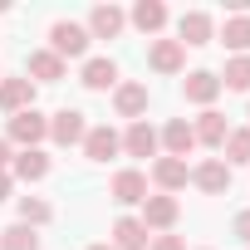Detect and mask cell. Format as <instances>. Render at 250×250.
<instances>
[{
    "label": "cell",
    "instance_id": "30",
    "mask_svg": "<svg viewBox=\"0 0 250 250\" xmlns=\"http://www.w3.org/2000/svg\"><path fill=\"white\" fill-rule=\"evenodd\" d=\"M5 162H10V143L0 138V172H5Z\"/></svg>",
    "mask_w": 250,
    "mask_h": 250
},
{
    "label": "cell",
    "instance_id": "32",
    "mask_svg": "<svg viewBox=\"0 0 250 250\" xmlns=\"http://www.w3.org/2000/svg\"><path fill=\"white\" fill-rule=\"evenodd\" d=\"M88 250H113V245H88Z\"/></svg>",
    "mask_w": 250,
    "mask_h": 250
},
{
    "label": "cell",
    "instance_id": "2",
    "mask_svg": "<svg viewBox=\"0 0 250 250\" xmlns=\"http://www.w3.org/2000/svg\"><path fill=\"white\" fill-rule=\"evenodd\" d=\"M10 138H15V143H25V147L44 143V138H49V118H44V113H35V108L15 113V118H10Z\"/></svg>",
    "mask_w": 250,
    "mask_h": 250
},
{
    "label": "cell",
    "instance_id": "6",
    "mask_svg": "<svg viewBox=\"0 0 250 250\" xmlns=\"http://www.w3.org/2000/svg\"><path fill=\"white\" fill-rule=\"evenodd\" d=\"M123 25H128V15H123L118 5H98V10L88 15V35H93V40H118Z\"/></svg>",
    "mask_w": 250,
    "mask_h": 250
},
{
    "label": "cell",
    "instance_id": "27",
    "mask_svg": "<svg viewBox=\"0 0 250 250\" xmlns=\"http://www.w3.org/2000/svg\"><path fill=\"white\" fill-rule=\"evenodd\" d=\"M226 157L230 162H250V128H240V133L226 138Z\"/></svg>",
    "mask_w": 250,
    "mask_h": 250
},
{
    "label": "cell",
    "instance_id": "21",
    "mask_svg": "<svg viewBox=\"0 0 250 250\" xmlns=\"http://www.w3.org/2000/svg\"><path fill=\"white\" fill-rule=\"evenodd\" d=\"M15 177H25V182H40V177H49V157H44L40 147H25V152L15 157Z\"/></svg>",
    "mask_w": 250,
    "mask_h": 250
},
{
    "label": "cell",
    "instance_id": "23",
    "mask_svg": "<svg viewBox=\"0 0 250 250\" xmlns=\"http://www.w3.org/2000/svg\"><path fill=\"white\" fill-rule=\"evenodd\" d=\"M221 44H226V49H235V54H240V49H250V15H230V20H226V30H221Z\"/></svg>",
    "mask_w": 250,
    "mask_h": 250
},
{
    "label": "cell",
    "instance_id": "7",
    "mask_svg": "<svg viewBox=\"0 0 250 250\" xmlns=\"http://www.w3.org/2000/svg\"><path fill=\"white\" fill-rule=\"evenodd\" d=\"M118 147H123V138L108 128H88V138H83V152H88V162H108V157H118Z\"/></svg>",
    "mask_w": 250,
    "mask_h": 250
},
{
    "label": "cell",
    "instance_id": "15",
    "mask_svg": "<svg viewBox=\"0 0 250 250\" xmlns=\"http://www.w3.org/2000/svg\"><path fill=\"white\" fill-rule=\"evenodd\" d=\"M182 93H187L191 103H211V98L221 93V79H216L211 69H196V74H187V83H182Z\"/></svg>",
    "mask_w": 250,
    "mask_h": 250
},
{
    "label": "cell",
    "instance_id": "17",
    "mask_svg": "<svg viewBox=\"0 0 250 250\" xmlns=\"http://www.w3.org/2000/svg\"><path fill=\"white\" fill-rule=\"evenodd\" d=\"M191 133H196V143H206V147H226V138H230V133H226V118L211 113V108L196 118V128H191Z\"/></svg>",
    "mask_w": 250,
    "mask_h": 250
},
{
    "label": "cell",
    "instance_id": "10",
    "mask_svg": "<svg viewBox=\"0 0 250 250\" xmlns=\"http://www.w3.org/2000/svg\"><path fill=\"white\" fill-rule=\"evenodd\" d=\"M177 44L187 49V44H211V15H201V10H187L182 20H177Z\"/></svg>",
    "mask_w": 250,
    "mask_h": 250
},
{
    "label": "cell",
    "instance_id": "14",
    "mask_svg": "<svg viewBox=\"0 0 250 250\" xmlns=\"http://www.w3.org/2000/svg\"><path fill=\"white\" fill-rule=\"evenodd\" d=\"M113 250H147V226L133 221V216H123L113 226Z\"/></svg>",
    "mask_w": 250,
    "mask_h": 250
},
{
    "label": "cell",
    "instance_id": "3",
    "mask_svg": "<svg viewBox=\"0 0 250 250\" xmlns=\"http://www.w3.org/2000/svg\"><path fill=\"white\" fill-rule=\"evenodd\" d=\"M49 138H54L59 147H69V143H83V138H88V123H83V113H79V108H59V113H54V123H49Z\"/></svg>",
    "mask_w": 250,
    "mask_h": 250
},
{
    "label": "cell",
    "instance_id": "31",
    "mask_svg": "<svg viewBox=\"0 0 250 250\" xmlns=\"http://www.w3.org/2000/svg\"><path fill=\"white\" fill-rule=\"evenodd\" d=\"M5 196H10V177H5V172H0V201H5Z\"/></svg>",
    "mask_w": 250,
    "mask_h": 250
},
{
    "label": "cell",
    "instance_id": "20",
    "mask_svg": "<svg viewBox=\"0 0 250 250\" xmlns=\"http://www.w3.org/2000/svg\"><path fill=\"white\" fill-rule=\"evenodd\" d=\"M123 147H128L133 157H152V152H157V133L147 128V123H143V118H138V123H133V128H128V138H123Z\"/></svg>",
    "mask_w": 250,
    "mask_h": 250
},
{
    "label": "cell",
    "instance_id": "19",
    "mask_svg": "<svg viewBox=\"0 0 250 250\" xmlns=\"http://www.w3.org/2000/svg\"><path fill=\"white\" fill-rule=\"evenodd\" d=\"M30 74H35L40 83H59V79H64V59H59L54 49H35V54H30Z\"/></svg>",
    "mask_w": 250,
    "mask_h": 250
},
{
    "label": "cell",
    "instance_id": "29",
    "mask_svg": "<svg viewBox=\"0 0 250 250\" xmlns=\"http://www.w3.org/2000/svg\"><path fill=\"white\" fill-rule=\"evenodd\" d=\"M235 235L250 245V211H240V216H235Z\"/></svg>",
    "mask_w": 250,
    "mask_h": 250
},
{
    "label": "cell",
    "instance_id": "18",
    "mask_svg": "<svg viewBox=\"0 0 250 250\" xmlns=\"http://www.w3.org/2000/svg\"><path fill=\"white\" fill-rule=\"evenodd\" d=\"M133 25L143 35H157L167 25V5H162V0H138V5H133Z\"/></svg>",
    "mask_w": 250,
    "mask_h": 250
},
{
    "label": "cell",
    "instance_id": "28",
    "mask_svg": "<svg viewBox=\"0 0 250 250\" xmlns=\"http://www.w3.org/2000/svg\"><path fill=\"white\" fill-rule=\"evenodd\" d=\"M152 250H187V245H182V235H157Z\"/></svg>",
    "mask_w": 250,
    "mask_h": 250
},
{
    "label": "cell",
    "instance_id": "26",
    "mask_svg": "<svg viewBox=\"0 0 250 250\" xmlns=\"http://www.w3.org/2000/svg\"><path fill=\"white\" fill-rule=\"evenodd\" d=\"M221 88H250V59H245V54H235V59L226 64V79H221Z\"/></svg>",
    "mask_w": 250,
    "mask_h": 250
},
{
    "label": "cell",
    "instance_id": "11",
    "mask_svg": "<svg viewBox=\"0 0 250 250\" xmlns=\"http://www.w3.org/2000/svg\"><path fill=\"white\" fill-rule=\"evenodd\" d=\"M191 182H196L206 196H221V191H230V167H226V162H201V167L191 172Z\"/></svg>",
    "mask_w": 250,
    "mask_h": 250
},
{
    "label": "cell",
    "instance_id": "12",
    "mask_svg": "<svg viewBox=\"0 0 250 250\" xmlns=\"http://www.w3.org/2000/svg\"><path fill=\"white\" fill-rule=\"evenodd\" d=\"M162 143H167V157H187V152L196 147V133H191L187 118H172L167 128H162Z\"/></svg>",
    "mask_w": 250,
    "mask_h": 250
},
{
    "label": "cell",
    "instance_id": "22",
    "mask_svg": "<svg viewBox=\"0 0 250 250\" xmlns=\"http://www.w3.org/2000/svg\"><path fill=\"white\" fill-rule=\"evenodd\" d=\"M118 83V64L113 59H88L83 64V88H108Z\"/></svg>",
    "mask_w": 250,
    "mask_h": 250
},
{
    "label": "cell",
    "instance_id": "25",
    "mask_svg": "<svg viewBox=\"0 0 250 250\" xmlns=\"http://www.w3.org/2000/svg\"><path fill=\"white\" fill-rule=\"evenodd\" d=\"M54 211H49V201H40V196H20V226H44Z\"/></svg>",
    "mask_w": 250,
    "mask_h": 250
},
{
    "label": "cell",
    "instance_id": "24",
    "mask_svg": "<svg viewBox=\"0 0 250 250\" xmlns=\"http://www.w3.org/2000/svg\"><path fill=\"white\" fill-rule=\"evenodd\" d=\"M0 250H40V235L30 226H10V230H0Z\"/></svg>",
    "mask_w": 250,
    "mask_h": 250
},
{
    "label": "cell",
    "instance_id": "13",
    "mask_svg": "<svg viewBox=\"0 0 250 250\" xmlns=\"http://www.w3.org/2000/svg\"><path fill=\"white\" fill-rule=\"evenodd\" d=\"M113 108H118L123 118H138V113H147V83H118V93H113Z\"/></svg>",
    "mask_w": 250,
    "mask_h": 250
},
{
    "label": "cell",
    "instance_id": "1",
    "mask_svg": "<svg viewBox=\"0 0 250 250\" xmlns=\"http://www.w3.org/2000/svg\"><path fill=\"white\" fill-rule=\"evenodd\" d=\"M49 40H54V54H59V59H79L93 35H88L83 25H74V20H54V25H49Z\"/></svg>",
    "mask_w": 250,
    "mask_h": 250
},
{
    "label": "cell",
    "instance_id": "4",
    "mask_svg": "<svg viewBox=\"0 0 250 250\" xmlns=\"http://www.w3.org/2000/svg\"><path fill=\"white\" fill-rule=\"evenodd\" d=\"M113 201H118V206H143V201H147V177H143L138 167L118 172V177H113Z\"/></svg>",
    "mask_w": 250,
    "mask_h": 250
},
{
    "label": "cell",
    "instance_id": "9",
    "mask_svg": "<svg viewBox=\"0 0 250 250\" xmlns=\"http://www.w3.org/2000/svg\"><path fill=\"white\" fill-rule=\"evenodd\" d=\"M152 182H157L162 191H182V187L191 182V172H187L182 157H157V162H152Z\"/></svg>",
    "mask_w": 250,
    "mask_h": 250
},
{
    "label": "cell",
    "instance_id": "5",
    "mask_svg": "<svg viewBox=\"0 0 250 250\" xmlns=\"http://www.w3.org/2000/svg\"><path fill=\"white\" fill-rule=\"evenodd\" d=\"M0 108H5L10 118L25 113V108H35V83L30 79H0Z\"/></svg>",
    "mask_w": 250,
    "mask_h": 250
},
{
    "label": "cell",
    "instance_id": "8",
    "mask_svg": "<svg viewBox=\"0 0 250 250\" xmlns=\"http://www.w3.org/2000/svg\"><path fill=\"white\" fill-rule=\"evenodd\" d=\"M147 64H152L157 74H177V69L187 64V49H182L177 40H152V49H147Z\"/></svg>",
    "mask_w": 250,
    "mask_h": 250
},
{
    "label": "cell",
    "instance_id": "16",
    "mask_svg": "<svg viewBox=\"0 0 250 250\" xmlns=\"http://www.w3.org/2000/svg\"><path fill=\"white\" fill-rule=\"evenodd\" d=\"M172 221H177V196H147V201H143V226L167 230Z\"/></svg>",
    "mask_w": 250,
    "mask_h": 250
}]
</instances>
